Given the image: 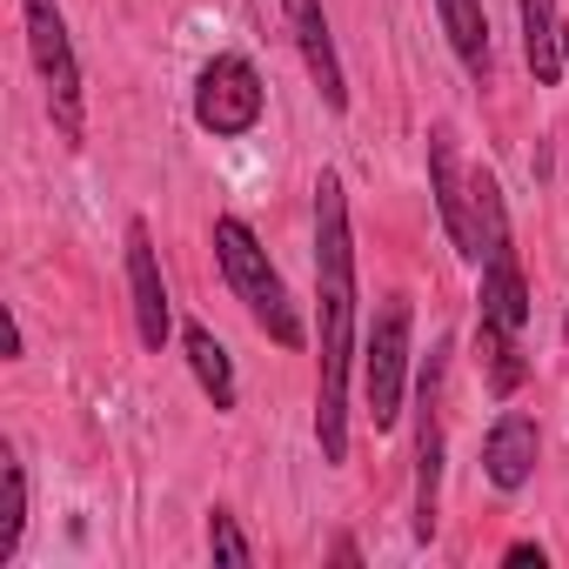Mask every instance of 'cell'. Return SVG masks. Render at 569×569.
Masks as SVG:
<instances>
[{
	"label": "cell",
	"mask_w": 569,
	"mask_h": 569,
	"mask_svg": "<svg viewBox=\"0 0 569 569\" xmlns=\"http://www.w3.org/2000/svg\"><path fill=\"white\" fill-rule=\"evenodd\" d=\"M316 442L322 462L349 456V342H356V234H349V194L342 174L322 168L316 181Z\"/></svg>",
	"instance_id": "1"
},
{
	"label": "cell",
	"mask_w": 569,
	"mask_h": 569,
	"mask_svg": "<svg viewBox=\"0 0 569 569\" xmlns=\"http://www.w3.org/2000/svg\"><path fill=\"white\" fill-rule=\"evenodd\" d=\"M214 261H221V274H228L234 302H241L281 349H302V342H309V336H302V316H296V302H289V289H281V274H274V261H268V248L254 241V228H248L241 214H221V221H214Z\"/></svg>",
	"instance_id": "2"
},
{
	"label": "cell",
	"mask_w": 569,
	"mask_h": 569,
	"mask_svg": "<svg viewBox=\"0 0 569 569\" xmlns=\"http://www.w3.org/2000/svg\"><path fill=\"white\" fill-rule=\"evenodd\" d=\"M21 21H28V48H34V68H41V88H48V108H54V128L68 141H81L88 114H81V61H74V41H68V21L54 0H21Z\"/></svg>",
	"instance_id": "3"
},
{
	"label": "cell",
	"mask_w": 569,
	"mask_h": 569,
	"mask_svg": "<svg viewBox=\"0 0 569 569\" xmlns=\"http://www.w3.org/2000/svg\"><path fill=\"white\" fill-rule=\"evenodd\" d=\"M409 296H382L362 349V382H369V422L389 429L402 416V376H409Z\"/></svg>",
	"instance_id": "4"
},
{
	"label": "cell",
	"mask_w": 569,
	"mask_h": 569,
	"mask_svg": "<svg viewBox=\"0 0 569 569\" xmlns=\"http://www.w3.org/2000/svg\"><path fill=\"white\" fill-rule=\"evenodd\" d=\"M194 121H201L214 141L248 134V128L261 121V74H254V61L214 54V61L201 68V81H194Z\"/></svg>",
	"instance_id": "5"
},
{
	"label": "cell",
	"mask_w": 569,
	"mask_h": 569,
	"mask_svg": "<svg viewBox=\"0 0 569 569\" xmlns=\"http://www.w3.org/2000/svg\"><path fill=\"white\" fill-rule=\"evenodd\" d=\"M469 174H476V168L456 161V128H449V121L429 128V188H436L442 228H449V241H456L462 261H476V201H469Z\"/></svg>",
	"instance_id": "6"
},
{
	"label": "cell",
	"mask_w": 569,
	"mask_h": 569,
	"mask_svg": "<svg viewBox=\"0 0 569 569\" xmlns=\"http://www.w3.org/2000/svg\"><path fill=\"white\" fill-rule=\"evenodd\" d=\"M476 268H482V289H476L482 329H496V336H522V322H529V281H522L516 241H496Z\"/></svg>",
	"instance_id": "7"
},
{
	"label": "cell",
	"mask_w": 569,
	"mask_h": 569,
	"mask_svg": "<svg viewBox=\"0 0 569 569\" xmlns=\"http://www.w3.org/2000/svg\"><path fill=\"white\" fill-rule=\"evenodd\" d=\"M128 296H134L141 349H161V342H168V281H161V261H154V234H148V221H128Z\"/></svg>",
	"instance_id": "8"
},
{
	"label": "cell",
	"mask_w": 569,
	"mask_h": 569,
	"mask_svg": "<svg viewBox=\"0 0 569 569\" xmlns=\"http://www.w3.org/2000/svg\"><path fill=\"white\" fill-rule=\"evenodd\" d=\"M281 14H289V34L309 61V81L322 88L329 108H349V81H342V61H336V41H329V14L322 0H281Z\"/></svg>",
	"instance_id": "9"
},
{
	"label": "cell",
	"mask_w": 569,
	"mask_h": 569,
	"mask_svg": "<svg viewBox=\"0 0 569 569\" xmlns=\"http://www.w3.org/2000/svg\"><path fill=\"white\" fill-rule=\"evenodd\" d=\"M436 376L442 362L422 369V442H416V542L436 536V489H442V429H436Z\"/></svg>",
	"instance_id": "10"
},
{
	"label": "cell",
	"mask_w": 569,
	"mask_h": 569,
	"mask_svg": "<svg viewBox=\"0 0 569 569\" xmlns=\"http://www.w3.org/2000/svg\"><path fill=\"white\" fill-rule=\"evenodd\" d=\"M536 456H542L536 422H529V416H502V422L489 429V442H482V476H489L496 489H522V482L536 476Z\"/></svg>",
	"instance_id": "11"
},
{
	"label": "cell",
	"mask_w": 569,
	"mask_h": 569,
	"mask_svg": "<svg viewBox=\"0 0 569 569\" xmlns=\"http://www.w3.org/2000/svg\"><path fill=\"white\" fill-rule=\"evenodd\" d=\"M522 8V54H529V74L536 88H556L562 81V28H556V0H516Z\"/></svg>",
	"instance_id": "12"
},
{
	"label": "cell",
	"mask_w": 569,
	"mask_h": 569,
	"mask_svg": "<svg viewBox=\"0 0 569 569\" xmlns=\"http://www.w3.org/2000/svg\"><path fill=\"white\" fill-rule=\"evenodd\" d=\"M436 14H442V34L456 48V61L489 81V14H482V0H436Z\"/></svg>",
	"instance_id": "13"
},
{
	"label": "cell",
	"mask_w": 569,
	"mask_h": 569,
	"mask_svg": "<svg viewBox=\"0 0 569 569\" xmlns=\"http://www.w3.org/2000/svg\"><path fill=\"white\" fill-rule=\"evenodd\" d=\"M181 349H188V369H194V382L208 389V402H214V409H234V362H228V349H221L201 322L181 336Z\"/></svg>",
	"instance_id": "14"
},
{
	"label": "cell",
	"mask_w": 569,
	"mask_h": 569,
	"mask_svg": "<svg viewBox=\"0 0 569 569\" xmlns=\"http://www.w3.org/2000/svg\"><path fill=\"white\" fill-rule=\"evenodd\" d=\"M21 529H28V469L8 456L0 462V562H14Z\"/></svg>",
	"instance_id": "15"
},
{
	"label": "cell",
	"mask_w": 569,
	"mask_h": 569,
	"mask_svg": "<svg viewBox=\"0 0 569 569\" xmlns=\"http://www.w3.org/2000/svg\"><path fill=\"white\" fill-rule=\"evenodd\" d=\"M482 369H489V389H496V396H516V382H522L516 336H496V329H482Z\"/></svg>",
	"instance_id": "16"
},
{
	"label": "cell",
	"mask_w": 569,
	"mask_h": 569,
	"mask_svg": "<svg viewBox=\"0 0 569 569\" xmlns=\"http://www.w3.org/2000/svg\"><path fill=\"white\" fill-rule=\"evenodd\" d=\"M208 549H214V562H221V569H248V562H254V542L241 536V522H234L228 509H214V516H208Z\"/></svg>",
	"instance_id": "17"
},
{
	"label": "cell",
	"mask_w": 569,
	"mask_h": 569,
	"mask_svg": "<svg viewBox=\"0 0 569 569\" xmlns=\"http://www.w3.org/2000/svg\"><path fill=\"white\" fill-rule=\"evenodd\" d=\"M509 562H516V569H529V562L542 569V549H536V542H516V549H509Z\"/></svg>",
	"instance_id": "18"
},
{
	"label": "cell",
	"mask_w": 569,
	"mask_h": 569,
	"mask_svg": "<svg viewBox=\"0 0 569 569\" xmlns=\"http://www.w3.org/2000/svg\"><path fill=\"white\" fill-rule=\"evenodd\" d=\"M562 336H569V316H562Z\"/></svg>",
	"instance_id": "19"
}]
</instances>
